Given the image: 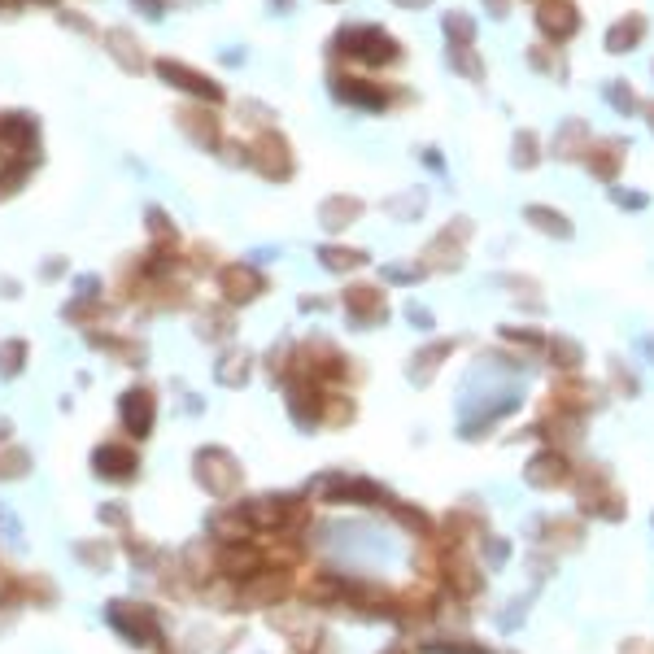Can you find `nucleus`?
I'll list each match as a JSON object with an SVG mask.
<instances>
[{
	"label": "nucleus",
	"mask_w": 654,
	"mask_h": 654,
	"mask_svg": "<svg viewBox=\"0 0 654 654\" xmlns=\"http://www.w3.org/2000/svg\"><path fill=\"white\" fill-rule=\"evenodd\" d=\"M576 22H581L576 9L563 4V0H558V4H546V13H541V27H546L550 35H558V39H567V35L576 31Z\"/></svg>",
	"instance_id": "f257e3e1"
},
{
	"label": "nucleus",
	"mask_w": 654,
	"mask_h": 654,
	"mask_svg": "<svg viewBox=\"0 0 654 654\" xmlns=\"http://www.w3.org/2000/svg\"><path fill=\"white\" fill-rule=\"evenodd\" d=\"M641 31H646V22H641V18H628V22H620L615 31L607 35V44H611V53H624V48H632V44L641 39Z\"/></svg>",
	"instance_id": "f03ea898"
},
{
	"label": "nucleus",
	"mask_w": 654,
	"mask_h": 654,
	"mask_svg": "<svg viewBox=\"0 0 654 654\" xmlns=\"http://www.w3.org/2000/svg\"><path fill=\"white\" fill-rule=\"evenodd\" d=\"M532 219H537L546 231H558V236H567V231H572V228H567V219L555 214V210H532Z\"/></svg>",
	"instance_id": "7ed1b4c3"
},
{
	"label": "nucleus",
	"mask_w": 654,
	"mask_h": 654,
	"mask_svg": "<svg viewBox=\"0 0 654 654\" xmlns=\"http://www.w3.org/2000/svg\"><path fill=\"white\" fill-rule=\"evenodd\" d=\"M589 162L598 166L602 175H615V162H620V153H615V144H607V149H598V153H589Z\"/></svg>",
	"instance_id": "20e7f679"
}]
</instances>
